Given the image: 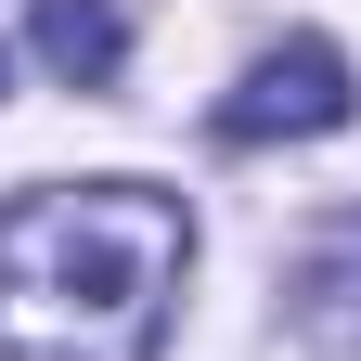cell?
Instances as JSON below:
<instances>
[{
	"label": "cell",
	"mask_w": 361,
	"mask_h": 361,
	"mask_svg": "<svg viewBox=\"0 0 361 361\" xmlns=\"http://www.w3.org/2000/svg\"><path fill=\"white\" fill-rule=\"evenodd\" d=\"M194 207L155 180H39L0 207V361H155Z\"/></svg>",
	"instance_id": "cell-1"
},
{
	"label": "cell",
	"mask_w": 361,
	"mask_h": 361,
	"mask_svg": "<svg viewBox=\"0 0 361 361\" xmlns=\"http://www.w3.org/2000/svg\"><path fill=\"white\" fill-rule=\"evenodd\" d=\"M361 116V78H348V52L336 39H284V52H258L233 90H219V142H323V129H348Z\"/></svg>",
	"instance_id": "cell-2"
},
{
	"label": "cell",
	"mask_w": 361,
	"mask_h": 361,
	"mask_svg": "<svg viewBox=\"0 0 361 361\" xmlns=\"http://www.w3.org/2000/svg\"><path fill=\"white\" fill-rule=\"evenodd\" d=\"M26 52L52 65L65 90H104L129 65V26H116V0H26Z\"/></svg>",
	"instance_id": "cell-3"
},
{
	"label": "cell",
	"mask_w": 361,
	"mask_h": 361,
	"mask_svg": "<svg viewBox=\"0 0 361 361\" xmlns=\"http://www.w3.org/2000/svg\"><path fill=\"white\" fill-rule=\"evenodd\" d=\"M284 310H297V336H323V348H348V361H361V219H348V233H323V245L297 258Z\"/></svg>",
	"instance_id": "cell-4"
}]
</instances>
